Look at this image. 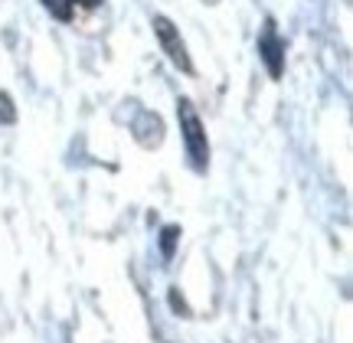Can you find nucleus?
<instances>
[{
    "mask_svg": "<svg viewBox=\"0 0 353 343\" xmlns=\"http://www.w3.org/2000/svg\"><path fill=\"white\" fill-rule=\"evenodd\" d=\"M43 7H46L56 20H63V23H69V20H72V13H76L72 0H43Z\"/></svg>",
    "mask_w": 353,
    "mask_h": 343,
    "instance_id": "4",
    "label": "nucleus"
},
{
    "mask_svg": "<svg viewBox=\"0 0 353 343\" xmlns=\"http://www.w3.org/2000/svg\"><path fill=\"white\" fill-rule=\"evenodd\" d=\"M17 121V108H13V98L7 92H0V125H13Z\"/></svg>",
    "mask_w": 353,
    "mask_h": 343,
    "instance_id": "6",
    "label": "nucleus"
},
{
    "mask_svg": "<svg viewBox=\"0 0 353 343\" xmlns=\"http://www.w3.org/2000/svg\"><path fill=\"white\" fill-rule=\"evenodd\" d=\"M151 26H154V37H157V43H161V50L167 52V59H170L180 72H193L187 43H183V37H180V30L174 26V20H170V17H164V13H157V17L151 20Z\"/></svg>",
    "mask_w": 353,
    "mask_h": 343,
    "instance_id": "2",
    "label": "nucleus"
},
{
    "mask_svg": "<svg viewBox=\"0 0 353 343\" xmlns=\"http://www.w3.org/2000/svg\"><path fill=\"white\" fill-rule=\"evenodd\" d=\"M206 3H216V0H206Z\"/></svg>",
    "mask_w": 353,
    "mask_h": 343,
    "instance_id": "8",
    "label": "nucleus"
},
{
    "mask_svg": "<svg viewBox=\"0 0 353 343\" xmlns=\"http://www.w3.org/2000/svg\"><path fill=\"white\" fill-rule=\"evenodd\" d=\"M259 56H262V63L272 79L285 76V39L278 37V26L272 17L265 20L262 33H259Z\"/></svg>",
    "mask_w": 353,
    "mask_h": 343,
    "instance_id": "3",
    "label": "nucleus"
},
{
    "mask_svg": "<svg viewBox=\"0 0 353 343\" xmlns=\"http://www.w3.org/2000/svg\"><path fill=\"white\" fill-rule=\"evenodd\" d=\"M176 118H180V131H183L190 167H193L196 174H206V167H210V141H206L200 114H196V108H193L187 98H180V102H176Z\"/></svg>",
    "mask_w": 353,
    "mask_h": 343,
    "instance_id": "1",
    "label": "nucleus"
},
{
    "mask_svg": "<svg viewBox=\"0 0 353 343\" xmlns=\"http://www.w3.org/2000/svg\"><path fill=\"white\" fill-rule=\"evenodd\" d=\"M76 3H79V7H85V10H95L101 0H72V7H76Z\"/></svg>",
    "mask_w": 353,
    "mask_h": 343,
    "instance_id": "7",
    "label": "nucleus"
},
{
    "mask_svg": "<svg viewBox=\"0 0 353 343\" xmlns=\"http://www.w3.org/2000/svg\"><path fill=\"white\" fill-rule=\"evenodd\" d=\"M176 239H180V226H164V232H161V252H164V258H174Z\"/></svg>",
    "mask_w": 353,
    "mask_h": 343,
    "instance_id": "5",
    "label": "nucleus"
}]
</instances>
